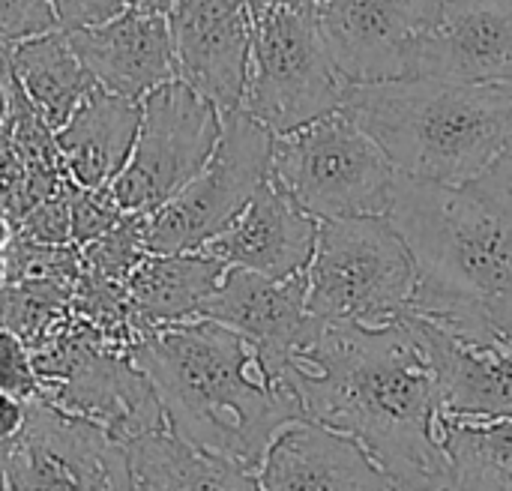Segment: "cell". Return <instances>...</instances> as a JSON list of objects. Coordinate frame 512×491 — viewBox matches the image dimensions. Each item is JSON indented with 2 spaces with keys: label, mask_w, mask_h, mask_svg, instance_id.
Masks as SVG:
<instances>
[{
  "label": "cell",
  "mask_w": 512,
  "mask_h": 491,
  "mask_svg": "<svg viewBox=\"0 0 512 491\" xmlns=\"http://www.w3.org/2000/svg\"><path fill=\"white\" fill-rule=\"evenodd\" d=\"M165 15L177 78L222 114L243 108L252 57L249 0H171Z\"/></svg>",
  "instance_id": "7c38bea8"
},
{
  "label": "cell",
  "mask_w": 512,
  "mask_h": 491,
  "mask_svg": "<svg viewBox=\"0 0 512 491\" xmlns=\"http://www.w3.org/2000/svg\"><path fill=\"white\" fill-rule=\"evenodd\" d=\"M498 3H507V6H512V0H498Z\"/></svg>",
  "instance_id": "f35d334b"
},
{
  "label": "cell",
  "mask_w": 512,
  "mask_h": 491,
  "mask_svg": "<svg viewBox=\"0 0 512 491\" xmlns=\"http://www.w3.org/2000/svg\"><path fill=\"white\" fill-rule=\"evenodd\" d=\"M141 9H153V12H168L171 0H138Z\"/></svg>",
  "instance_id": "e575fe53"
},
{
  "label": "cell",
  "mask_w": 512,
  "mask_h": 491,
  "mask_svg": "<svg viewBox=\"0 0 512 491\" xmlns=\"http://www.w3.org/2000/svg\"><path fill=\"white\" fill-rule=\"evenodd\" d=\"M129 491H261L258 474L168 426L126 441Z\"/></svg>",
  "instance_id": "44dd1931"
},
{
  "label": "cell",
  "mask_w": 512,
  "mask_h": 491,
  "mask_svg": "<svg viewBox=\"0 0 512 491\" xmlns=\"http://www.w3.org/2000/svg\"><path fill=\"white\" fill-rule=\"evenodd\" d=\"M282 381L306 420L354 438L402 491L450 486L438 381L405 318L384 327L315 318Z\"/></svg>",
  "instance_id": "6da1fadb"
},
{
  "label": "cell",
  "mask_w": 512,
  "mask_h": 491,
  "mask_svg": "<svg viewBox=\"0 0 512 491\" xmlns=\"http://www.w3.org/2000/svg\"><path fill=\"white\" fill-rule=\"evenodd\" d=\"M6 450H9V441L0 444V491H9L6 486Z\"/></svg>",
  "instance_id": "d590c367"
},
{
  "label": "cell",
  "mask_w": 512,
  "mask_h": 491,
  "mask_svg": "<svg viewBox=\"0 0 512 491\" xmlns=\"http://www.w3.org/2000/svg\"><path fill=\"white\" fill-rule=\"evenodd\" d=\"M324 0H249V6H285L300 12H315Z\"/></svg>",
  "instance_id": "d6a6232c"
},
{
  "label": "cell",
  "mask_w": 512,
  "mask_h": 491,
  "mask_svg": "<svg viewBox=\"0 0 512 491\" xmlns=\"http://www.w3.org/2000/svg\"><path fill=\"white\" fill-rule=\"evenodd\" d=\"M348 84L336 72L315 12L252 6V57L243 111L285 135L345 102Z\"/></svg>",
  "instance_id": "52a82bcc"
},
{
  "label": "cell",
  "mask_w": 512,
  "mask_h": 491,
  "mask_svg": "<svg viewBox=\"0 0 512 491\" xmlns=\"http://www.w3.org/2000/svg\"><path fill=\"white\" fill-rule=\"evenodd\" d=\"M510 345H512V339H510Z\"/></svg>",
  "instance_id": "ab89813d"
},
{
  "label": "cell",
  "mask_w": 512,
  "mask_h": 491,
  "mask_svg": "<svg viewBox=\"0 0 512 491\" xmlns=\"http://www.w3.org/2000/svg\"><path fill=\"white\" fill-rule=\"evenodd\" d=\"M417 282V261L387 213L324 219L306 267V306L324 321L384 327L414 309Z\"/></svg>",
  "instance_id": "5b68a950"
},
{
  "label": "cell",
  "mask_w": 512,
  "mask_h": 491,
  "mask_svg": "<svg viewBox=\"0 0 512 491\" xmlns=\"http://www.w3.org/2000/svg\"><path fill=\"white\" fill-rule=\"evenodd\" d=\"M15 240V222L9 219V216H3L0 213V255L9 249V243Z\"/></svg>",
  "instance_id": "836d02e7"
},
{
  "label": "cell",
  "mask_w": 512,
  "mask_h": 491,
  "mask_svg": "<svg viewBox=\"0 0 512 491\" xmlns=\"http://www.w3.org/2000/svg\"><path fill=\"white\" fill-rule=\"evenodd\" d=\"M57 30L54 0H0V42Z\"/></svg>",
  "instance_id": "f1b7e54d"
},
{
  "label": "cell",
  "mask_w": 512,
  "mask_h": 491,
  "mask_svg": "<svg viewBox=\"0 0 512 491\" xmlns=\"http://www.w3.org/2000/svg\"><path fill=\"white\" fill-rule=\"evenodd\" d=\"M261 491H402L348 435L312 423H288L258 465Z\"/></svg>",
  "instance_id": "2e32d148"
},
{
  "label": "cell",
  "mask_w": 512,
  "mask_h": 491,
  "mask_svg": "<svg viewBox=\"0 0 512 491\" xmlns=\"http://www.w3.org/2000/svg\"><path fill=\"white\" fill-rule=\"evenodd\" d=\"M132 6H138V0H54V18H57V30L75 33V30L108 24L123 12H129Z\"/></svg>",
  "instance_id": "f546056e"
},
{
  "label": "cell",
  "mask_w": 512,
  "mask_h": 491,
  "mask_svg": "<svg viewBox=\"0 0 512 491\" xmlns=\"http://www.w3.org/2000/svg\"><path fill=\"white\" fill-rule=\"evenodd\" d=\"M426 491H456L453 486H438V489H426Z\"/></svg>",
  "instance_id": "74e56055"
},
{
  "label": "cell",
  "mask_w": 512,
  "mask_h": 491,
  "mask_svg": "<svg viewBox=\"0 0 512 491\" xmlns=\"http://www.w3.org/2000/svg\"><path fill=\"white\" fill-rule=\"evenodd\" d=\"M198 318L219 321L240 333L279 381L315 327V315L306 306V273L270 279L243 267L225 270L216 294L204 303Z\"/></svg>",
  "instance_id": "5bb4252c"
},
{
  "label": "cell",
  "mask_w": 512,
  "mask_h": 491,
  "mask_svg": "<svg viewBox=\"0 0 512 491\" xmlns=\"http://www.w3.org/2000/svg\"><path fill=\"white\" fill-rule=\"evenodd\" d=\"M438 441L456 491H512V417L465 420L441 414Z\"/></svg>",
  "instance_id": "603a6c76"
},
{
  "label": "cell",
  "mask_w": 512,
  "mask_h": 491,
  "mask_svg": "<svg viewBox=\"0 0 512 491\" xmlns=\"http://www.w3.org/2000/svg\"><path fill=\"white\" fill-rule=\"evenodd\" d=\"M321 222L297 207L288 192L267 177L237 219L213 237L204 252L228 267L255 270L270 279H291L306 273Z\"/></svg>",
  "instance_id": "e0dca14e"
},
{
  "label": "cell",
  "mask_w": 512,
  "mask_h": 491,
  "mask_svg": "<svg viewBox=\"0 0 512 491\" xmlns=\"http://www.w3.org/2000/svg\"><path fill=\"white\" fill-rule=\"evenodd\" d=\"M441 393V414L465 420L512 417V345L444 327L426 315H405Z\"/></svg>",
  "instance_id": "4fadbf2b"
},
{
  "label": "cell",
  "mask_w": 512,
  "mask_h": 491,
  "mask_svg": "<svg viewBox=\"0 0 512 491\" xmlns=\"http://www.w3.org/2000/svg\"><path fill=\"white\" fill-rule=\"evenodd\" d=\"M72 309V285L54 279L6 282L0 291V327L36 348Z\"/></svg>",
  "instance_id": "cb8c5ba5"
},
{
  "label": "cell",
  "mask_w": 512,
  "mask_h": 491,
  "mask_svg": "<svg viewBox=\"0 0 512 491\" xmlns=\"http://www.w3.org/2000/svg\"><path fill=\"white\" fill-rule=\"evenodd\" d=\"M129 357L153 384L174 435L252 471L288 423L306 420L261 354L219 321L153 327L132 342Z\"/></svg>",
  "instance_id": "3957f363"
},
{
  "label": "cell",
  "mask_w": 512,
  "mask_h": 491,
  "mask_svg": "<svg viewBox=\"0 0 512 491\" xmlns=\"http://www.w3.org/2000/svg\"><path fill=\"white\" fill-rule=\"evenodd\" d=\"M441 0H324L321 39L348 87L414 75V57Z\"/></svg>",
  "instance_id": "8fae6325"
},
{
  "label": "cell",
  "mask_w": 512,
  "mask_h": 491,
  "mask_svg": "<svg viewBox=\"0 0 512 491\" xmlns=\"http://www.w3.org/2000/svg\"><path fill=\"white\" fill-rule=\"evenodd\" d=\"M0 390L21 402L39 399L42 393V381L33 366L30 348L6 327H0Z\"/></svg>",
  "instance_id": "83f0119b"
},
{
  "label": "cell",
  "mask_w": 512,
  "mask_h": 491,
  "mask_svg": "<svg viewBox=\"0 0 512 491\" xmlns=\"http://www.w3.org/2000/svg\"><path fill=\"white\" fill-rule=\"evenodd\" d=\"M411 78L512 84V6L441 0L420 39Z\"/></svg>",
  "instance_id": "9a60e30c"
},
{
  "label": "cell",
  "mask_w": 512,
  "mask_h": 491,
  "mask_svg": "<svg viewBox=\"0 0 512 491\" xmlns=\"http://www.w3.org/2000/svg\"><path fill=\"white\" fill-rule=\"evenodd\" d=\"M141 126V99L93 87L75 114L54 132L75 186L111 189L126 168Z\"/></svg>",
  "instance_id": "d6986e66"
},
{
  "label": "cell",
  "mask_w": 512,
  "mask_h": 491,
  "mask_svg": "<svg viewBox=\"0 0 512 491\" xmlns=\"http://www.w3.org/2000/svg\"><path fill=\"white\" fill-rule=\"evenodd\" d=\"M222 111L174 78L141 99V126L132 156L111 195L123 213H150L174 198L213 156Z\"/></svg>",
  "instance_id": "9c48e42d"
},
{
  "label": "cell",
  "mask_w": 512,
  "mask_h": 491,
  "mask_svg": "<svg viewBox=\"0 0 512 491\" xmlns=\"http://www.w3.org/2000/svg\"><path fill=\"white\" fill-rule=\"evenodd\" d=\"M3 285H6V267H3V255H0V291H3Z\"/></svg>",
  "instance_id": "8d00e7d4"
},
{
  "label": "cell",
  "mask_w": 512,
  "mask_h": 491,
  "mask_svg": "<svg viewBox=\"0 0 512 491\" xmlns=\"http://www.w3.org/2000/svg\"><path fill=\"white\" fill-rule=\"evenodd\" d=\"M270 177L318 222L390 210L396 165L342 105L273 138Z\"/></svg>",
  "instance_id": "8992f818"
},
{
  "label": "cell",
  "mask_w": 512,
  "mask_h": 491,
  "mask_svg": "<svg viewBox=\"0 0 512 491\" xmlns=\"http://www.w3.org/2000/svg\"><path fill=\"white\" fill-rule=\"evenodd\" d=\"M6 60L36 114L57 132L96 87L63 30L6 42Z\"/></svg>",
  "instance_id": "7402d4cb"
},
{
  "label": "cell",
  "mask_w": 512,
  "mask_h": 491,
  "mask_svg": "<svg viewBox=\"0 0 512 491\" xmlns=\"http://www.w3.org/2000/svg\"><path fill=\"white\" fill-rule=\"evenodd\" d=\"M93 81L111 93L144 99L177 78L174 42L165 12L132 6L120 18L66 33Z\"/></svg>",
  "instance_id": "ac0fdd59"
},
{
  "label": "cell",
  "mask_w": 512,
  "mask_h": 491,
  "mask_svg": "<svg viewBox=\"0 0 512 491\" xmlns=\"http://www.w3.org/2000/svg\"><path fill=\"white\" fill-rule=\"evenodd\" d=\"M9 102H12V69L6 60V42H0V129L9 117Z\"/></svg>",
  "instance_id": "1f68e13d"
},
{
  "label": "cell",
  "mask_w": 512,
  "mask_h": 491,
  "mask_svg": "<svg viewBox=\"0 0 512 491\" xmlns=\"http://www.w3.org/2000/svg\"><path fill=\"white\" fill-rule=\"evenodd\" d=\"M273 138L243 108L222 114V135L207 165L162 207L141 213L147 252H198L219 237L270 177Z\"/></svg>",
  "instance_id": "ba28073f"
},
{
  "label": "cell",
  "mask_w": 512,
  "mask_h": 491,
  "mask_svg": "<svg viewBox=\"0 0 512 491\" xmlns=\"http://www.w3.org/2000/svg\"><path fill=\"white\" fill-rule=\"evenodd\" d=\"M387 216L420 270L411 312L510 342L512 159L468 186L399 174Z\"/></svg>",
  "instance_id": "7a4b0ae2"
},
{
  "label": "cell",
  "mask_w": 512,
  "mask_h": 491,
  "mask_svg": "<svg viewBox=\"0 0 512 491\" xmlns=\"http://www.w3.org/2000/svg\"><path fill=\"white\" fill-rule=\"evenodd\" d=\"M69 216H72V246H87L108 234L126 213L114 201L111 189H84L75 186L69 189Z\"/></svg>",
  "instance_id": "484cf974"
},
{
  "label": "cell",
  "mask_w": 512,
  "mask_h": 491,
  "mask_svg": "<svg viewBox=\"0 0 512 491\" xmlns=\"http://www.w3.org/2000/svg\"><path fill=\"white\" fill-rule=\"evenodd\" d=\"M147 255L144 246V219L141 213H126L108 234L81 246V267L93 276L126 282L135 264Z\"/></svg>",
  "instance_id": "d4e9b609"
},
{
  "label": "cell",
  "mask_w": 512,
  "mask_h": 491,
  "mask_svg": "<svg viewBox=\"0 0 512 491\" xmlns=\"http://www.w3.org/2000/svg\"><path fill=\"white\" fill-rule=\"evenodd\" d=\"M69 189H60L57 195L45 198L42 204H36L33 210H27L18 222H15V234L33 243H45V246H72V216H69Z\"/></svg>",
  "instance_id": "4316f807"
},
{
  "label": "cell",
  "mask_w": 512,
  "mask_h": 491,
  "mask_svg": "<svg viewBox=\"0 0 512 491\" xmlns=\"http://www.w3.org/2000/svg\"><path fill=\"white\" fill-rule=\"evenodd\" d=\"M9 491H129V456L99 423L30 399L6 450Z\"/></svg>",
  "instance_id": "30bf717a"
},
{
  "label": "cell",
  "mask_w": 512,
  "mask_h": 491,
  "mask_svg": "<svg viewBox=\"0 0 512 491\" xmlns=\"http://www.w3.org/2000/svg\"><path fill=\"white\" fill-rule=\"evenodd\" d=\"M342 105L414 180L468 186L512 159V84L393 78L348 87Z\"/></svg>",
  "instance_id": "277c9868"
},
{
  "label": "cell",
  "mask_w": 512,
  "mask_h": 491,
  "mask_svg": "<svg viewBox=\"0 0 512 491\" xmlns=\"http://www.w3.org/2000/svg\"><path fill=\"white\" fill-rule=\"evenodd\" d=\"M24 414H27V402H21V399L0 390V444L12 441L18 435V429L24 423Z\"/></svg>",
  "instance_id": "4dcf8cb0"
},
{
  "label": "cell",
  "mask_w": 512,
  "mask_h": 491,
  "mask_svg": "<svg viewBox=\"0 0 512 491\" xmlns=\"http://www.w3.org/2000/svg\"><path fill=\"white\" fill-rule=\"evenodd\" d=\"M228 264L216 255L198 252H147L126 276L123 291L132 324L141 333L201 315L204 303L216 294Z\"/></svg>",
  "instance_id": "ffe728a7"
}]
</instances>
